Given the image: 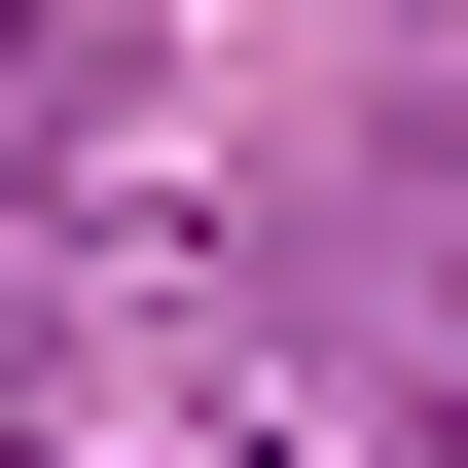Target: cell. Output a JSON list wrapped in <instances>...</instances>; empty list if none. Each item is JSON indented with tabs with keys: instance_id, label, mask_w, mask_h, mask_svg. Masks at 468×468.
Here are the masks:
<instances>
[{
	"instance_id": "1",
	"label": "cell",
	"mask_w": 468,
	"mask_h": 468,
	"mask_svg": "<svg viewBox=\"0 0 468 468\" xmlns=\"http://www.w3.org/2000/svg\"><path fill=\"white\" fill-rule=\"evenodd\" d=\"M0 109H72V0H0Z\"/></svg>"
}]
</instances>
